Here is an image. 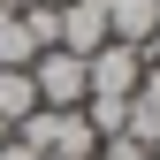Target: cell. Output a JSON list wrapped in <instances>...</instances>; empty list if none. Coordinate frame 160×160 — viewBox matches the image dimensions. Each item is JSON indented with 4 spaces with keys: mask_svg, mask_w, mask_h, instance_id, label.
Instances as JSON below:
<instances>
[{
    "mask_svg": "<svg viewBox=\"0 0 160 160\" xmlns=\"http://www.w3.org/2000/svg\"><path fill=\"white\" fill-rule=\"evenodd\" d=\"M137 76H145V53H137V46H114V38H107V46L84 61V84H92L84 99H130V92H137Z\"/></svg>",
    "mask_w": 160,
    "mask_h": 160,
    "instance_id": "obj_1",
    "label": "cell"
},
{
    "mask_svg": "<svg viewBox=\"0 0 160 160\" xmlns=\"http://www.w3.org/2000/svg\"><path fill=\"white\" fill-rule=\"evenodd\" d=\"M31 84H38V107H84V61H76V53H61V46H46L31 61Z\"/></svg>",
    "mask_w": 160,
    "mask_h": 160,
    "instance_id": "obj_2",
    "label": "cell"
},
{
    "mask_svg": "<svg viewBox=\"0 0 160 160\" xmlns=\"http://www.w3.org/2000/svg\"><path fill=\"white\" fill-rule=\"evenodd\" d=\"M61 53H76V61H92L99 46H107V0H69L61 8V38H53Z\"/></svg>",
    "mask_w": 160,
    "mask_h": 160,
    "instance_id": "obj_3",
    "label": "cell"
},
{
    "mask_svg": "<svg viewBox=\"0 0 160 160\" xmlns=\"http://www.w3.org/2000/svg\"><path fill=\"white\" fill-rule=\"evenodd\" d=\"M152 31H160V0H107V38H114V46H137V53H145Z\"/></svg>",
    "mask_w": 160,
    "mask_h": 160,
    "instance_id": "obj_4",
    "label": "cell"
},
{
    "mask_svg": "<svg viewBox=\"0 0 160 160\" xmlns=\"http://www.w3.org/2000/svg\"><path fill=\"white\" fill-rule=\"evenodd\" d=\"M38 38H31V23H23V0H0V69H31L38 61Z\"/></svg>",
    "mask_w": 160,
    "mask_h": 160,
    "instance_id": "obj_5",
    "label": "cell"
},
{
    "mask_svg": "<svg viewBox=\"0 0 160 160\" xmlns=\"http://www.w3.org/2000/svg\"><path fill=\"white\" fill-rule=\"evenodd\" d=\"M23 114H38V84H31V69H0V130H15Z\"/></svg>",
    "mask_w": 160,
    "mask_h": 160,
    "instance_id": "obj_6",
    "label": "cell"
},
{
    "mask_svg": "<svg viewBox=\"0 0 160 160\" xmlns=\"http://www.w3.org/2000/svg\"><path fill=\"white\" fill-rule=\"evenodd\" d=\"M137 99H145V107L160 114V61H145V76H137Z\"/></svg>",
    "mask_w": 160,
    "mask_h": 160,
    "instance_id": "obj_7",
    "label": "cell"
},
{
    "mask_svg": "<svg viewBox=\"0 0 160 160\" xmlns=\"http://www.w3.org/2000/svg\"><path fill=\"white\" fill-rule=\"evenodd\" d=\"M0 160H38V152L23 145V137H0Z\"/></svg>",
    "mask_w": 160,
    "mask_h": 160,
    "instance_id": "obj_8",
    "label": "cell"
},
{
    "mask_svg": "<svg viewBox=\"0 0 160 160\" xmlns=\"http://www.w3.org/2000/svg\"><path fill=\"white\" fill-rule=\"evenodd\" d=\"M145 61H160V31H152V46H145Z\"/></svg>",
    "mask_w": 160,
    "mask_h": 160,
    "instance_id": "obj_9",
    "label": "cell"
},
{
    "mask_svg": "<svg viewBox=\"0 0 160 160\" xmlns=\"http://www.w3.org/2000/svg\"><path fill=\"white\" fill-rule=\"evenodd\" d=\"M46 8H69V0H46Z\"/></svg>",
    "mask_w": 160,
    "mask_h": 160,
    "instance_id": "obj_10",
    "label": "cell"
},
{
    "mask_svg": "<svg viewBox=\"0 0 160 160\" xmlns=\"http://www.w3.org/2000/svg\"><path fill=\"white\" fill-rule=\"evenodd\" d=\"M152 160H160V152H152Z\"/></svg>",
    "mask_w": 160,
    "mask_h": 160,
    "instance_id": "obj_11",
    "label": "cell"
},
{
    "mask_svg": "<svg viewBox=\"0 0 160 160\" xmlns=\"http://www.w3.org/2000/svg\"><path fill=\"white\" fill-rule=\"evenodd\" d=\"M152 152H160V145H152Z\"/></svg>",
    "mask_w": 160,
    "mask_h": 160,
    "instance_id": "obj_12",
    "label": "cell"
}]
</instances>
